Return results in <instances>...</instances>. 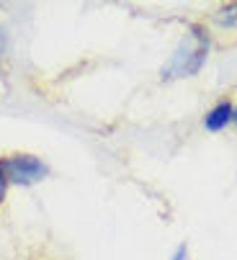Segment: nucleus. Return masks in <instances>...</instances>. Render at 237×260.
I'll list each match as a JSON object with an SVG mask.
<instances>
[{
  "label": "nucleus",
  "mask_w": 237,
  "mask_h": 260,
  "mask_svg": "<svg viewBox=\"0 0 237 260\" xmlns=\"http://www.w3.org/2000/svg\"><path fill=\"white\" fill-rule=\"evenodd\" d=\"M209 34L204 26L199 23H191L188 26V34L178 42V47L173 49L168 64L163 67L160 78L163 80H178V78H193L199 75L201 67L206 64V57H209Z\"/></svg>",
  "instance_id": "f257e3e1"
},
{
  "label": "nucleus",
  "mask_w": 237,
  "mask_h": 260,
  "mask_svg": "<svg viewBox=\"0 0 237 260\" xmlns=\"http://www.w3.org/2000/svg\"><path fill=\"white\" fill-rule=\"evenodd\" d=\"M0 173H3L8 185L28 188V185L42 183L49 175V165L31 152H8V155H0Z\"/></svg>",
  "instance_id": "f03ea898"
},
{
  "label": "nucleus",
  "mask_w": 237,
  "mask_h": 260,
  "mask_svg": "<svg viewBox=\"0 0 237 260\" xmlns=\"http://www.w3.org/2000/svg\"><path fill=\"white\" fill-rule=\"evenodd\" d=\"M234 121V106L229 101H219L217 106H212L204 116V129L206 132H222Z\"/></svg>",
  "instance_id": "7ed1b4c3"
},
{
  "label": "nucleus",
  "mask_w": 237,
  "mask_h": 260,
  "mask_svg": "<svg viewBox=\"0 0 237 260\" xmlns=\"http://www.w3.org/2000/svg\"><path fill=\"white\" fill-rule=\"evenodd\" d=\"M214 21H217L219 28H234V26H237V3L222 6V8L214 13Z\"/></svg>",
  "instance_id": "20e7f679"
},
{
  "label": "nucleus",
  "mask_w": 237,
  "mask_h": 260,
  "mask_svg": "<svg viewBox=\"0 0 237 260\" xmlns=\"http://www.w3.org/2000/svg\"><path fill=\"white\" fill-rule=\"evenodd\" d=\"M8 52H11V36H8V28L0 26V62L8 59Z\"/></svg>",
  "instance_id": "39448f33"
},
{
  "label": "nucleus",
  "mask_w": 237,
  "mask_h": 260,
  "mask_svg": "<svg viewBox=\"0 0 237 260\" xmlns=\"http://www.w3.org/2000/svg\"><path fill=\"white\" fill-rule=\"evenodd\" d=\"M170 260H188V247H186V245H178V250L173 252Z\"/></svg>",
  "instance_id": "423d86ee"
},
{
  "label": "nucleus",
  "mask_w": 237,
  "mask_h": 260,
  "mask_svg": "<svg viewBox=\"0 0 237 260\" xmlns=\"http://www.w3.org/2000/svg\"><path fill=\"white\" fill-rule=\"evenodd\" d=\"M6 196H8V183H6V178H3V173H0V206H3V201H6Z\"/></svg>",
  "instance_id": "0eeeda50"
},
{
  "label": "nucleus",
  "mask_w": 237,
  "mask_h": 260,
  "mask_svg": "<svg viewBox=\"0 0 237 260\" xmlns=\"http://www.w3.org/2000/svg\"><path fill=\"white\" fill-rule=\"evenodd\" d=\"M234 124H237V106H234Z\"/></svg>",
  "instance_id": "6e6552de"
}]
</instances>
